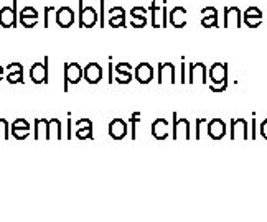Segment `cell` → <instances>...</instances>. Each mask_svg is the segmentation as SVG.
Returning <instances> with one entry per match:
<instances>
[{"mask_svg":"<svg viewBox=\"0 0 267 222\" xmlns=\"http://www.w3.org/2000/svg\"><path fill=\"white\" fill-rule=\"evenodd\" d=\"M175 124H173V140H188L190 138V122L188 118H178L177 114H173Z\"/></svg>","mask_w":267,"mask_h":222,"instance_id":"obj_1","label":"cell"},{"mask_svg":"<svg viewBox=\"0 0 267 222\" xmlns=\"http://www.w3.org/2000/svg\"><path fill=\"white\" fill-rule=\"evenodd\" d=\"M98 22V14L93 7H83L81 4V10H79V26L83 28H91L96 25Z\"/></svg>","mask_w":267,"mask_h":222,"instance_id":"obj_2","label":"cell"},{"mask_svg":"<svg viewBox=\"0 0 267 222\" xmlns=\"http://www.w3.org/2000/svg\"><path fill=\"white\" fill-rule=\"evenodd\" d=\"M83 76H84V71H83V68L78 64V62H68V64H65V79H66V82L78 84L79 81H81Z\"/></svg>","mask_w":267,"mask_h":222,"instance_id":"obj_3","label":"cell"},{"mask_svg":"<svg viewBox=\"0 0 267 222\" xmlns=\"http://www.w3.org/2000/svg\"><path fill=\"white\" fill-rule=\"evenodd\" d=\"M247 122L244 118L231 120V138L232 140H246L247 138Z\"/></svg>","mask_w":267,"mask_h":222,"instance_id":"obj_4","label":"cell"},{"mask_svg":"<svg viewBox=\"0 0 267 222\" xmlns=\"http://www.w3.org/2000/svg\"><path fill=\"white\" fill-rule=\"evenodd\" d=\"M226 78H228V70H226V64H221V62H214L209 70V79L214 86H219V84L226 82Z\"/></svg>","mask_w":267,"mask_h":222,"instance_id":"obj_5","label":"cell"},{"mask_svg":"<svg viewBox=\"0 0 267 222\" xmlns=\"http://www.w3.org/2000/svg\"><path fill=\"white\" fill-rule=\"evenodd\" d=\"M56 24L61 28H68L75 24V12L71 7H61L56 10Z\"/></svg>","mask_w":267,"mask_h":222,"instance_id":"obj_6","label":"cell"},{"mask_svg":"<svg viewBox=\"0 0 267 222\" xmlns=\"http://www.w3.org/2000/svg\"><path fill=\"white\" fill-rule=\"evenodd\" d=\"M127 124L126 120H122V118H114L111 124H109V135L112 136L114 140H122L124 136L127 135Z\"/></svg>","mask_w":267,"mask_h":222,"instance_id":"obj_7","label":"cell"},{"mask_svg":"<svg viewBox=\"0 0 267 222\" xmlns=\"http://www.w3.org/2000/svg\"><path fill=\"white\" fill-rule=\"evenodd\" d=\"M152 25H153V28L167 26V8H165V5H163V7H158L155 2L152 4Z\"/></svg>","mask_w":267,"mask_h":222,"instance_id":"obj_8","label":"cell"},{"mask_svg":"<svg viewBox=\"0 0 267 222\" xmlns=\"http://www.w3.org/2000/svg\"><path fill=\"white\" fill-rule=\"evenodd\" d=\"M15 5H17V2H14V7H2L0 8V25H2L4 28L15 26V24H17Z\"/></svg>","mask_w":267,"mask_h":222,"instance_id":"obj_9","label":"cell"},{"mask_svg":"<svg viewBox=\"0 0 267 222\" xmlns=\"http://www.w3.org/2000/svg\"><path fill=\"white\" fill-rule=\"evenodd\" d=\"M135 79L140 84H149L153 79V68L149 62H140V64L135 68Z\"/></svg>","mask_w":267,"mask_h":222,"instance_id":"obj_10","label":"cell"},{"mask_svg":"<svg viewBox=\"0 0 267 222\" xmlns=\"http://www.w3.org/2000/svg\"><path fill=\"white\" fill-rule=\"evenodd\" d=\"M84 79L89 84H98L102 79V68L98 62H89V64L84 68Z\"/></svg>","mask_w":267,"mask_h":222,"instance_id":"obj_11","label":"cell"},{"mask_svg":"<svg viewBox=\"0 0 267 222\" xmlns=\"http://www.w3.org/2000/svg\"><path fill=\"white\" fill-rule=\"evenodd\" d=\"M158 82H175V66L172 62H163V64H158Z\"/></svg>","mask_w":267,"mask_h":222,"instance_id":"obj_12","label":"cell"},{"mask_svg":"<svg viewBox=\"0 0 267 222\" xmlns=\"http://www.w3.org/2000/svg\"><path fill=\"white\" fill-rule=\"evenodd\" d=\"M30 78H32V81L35 84L47 82L48 81L47 64H43V62H35V64L32 66V70H30Z\"/></svg>","mask_w":267,"mask_h":222,"instance_id":"obj_13","label":"cell"},{"mask_svg":"<svg viewBox=\"0 0 267 222\" xmlns=\"http://www.w3.org/2000/svg\"><path fill=\"white\" fill-rule=\"evenodd\" d=\"M208 135L211 136L213 140H221L226 135V124L221 120V118H213V120L208 124Z\"/></svg>","mask_w":267,"mask_h":222,"instance_id":"obj_14","label":"cell"},{"mask_svg":"<svg viewBox=\"0 0 267 222\" xmlns=\"http://www.w3.org/2000/svg\"><path fill=\"white\" fill-rule=\"evenodd\" d=\"M190 82L191 84H204L206 82V66L203 62H196L190 70Z\"/></svg>","mask_w":267,"mask_h":222,"instance_id":"obj_15","label":"cell"},{"mask_svg":"<svg viewBox=\"0 0 267 222\" xmlns=\"http://www.w3.org/2000/svg\"><path fill=\"white\" fill-rule=\"evenodd\" d=\"M224 26H241V10L237 7L224 8Z\"/></svg>","mask_w":267,"mask_h":222,"instance_id":"obj_16","label":"cell"},{"mask_svg":"<svg viewBox=\"0 0 267 222\" xmlns=\"http://www.w3.org/2000/svg\"><path fill=\"white\" fill-rule=\"evenodd\" d=\"M12 135L17 140H24L30 135V124H28L25 118H19L15 120L12 125Z\"/></svg>","mask_w":267,"mask_h":222,"instance_id":"obj_17","label":"cell"},{"mask_svg":"<svg viewBox=\"0 0 267 222\" xmlns=\"http://www.w3.org/2000/svg\"><path fill=\"white\" fill-rule=\"evenodd\" d=\"M168 122L165 118H157L155 122L152 124V135L155 136L157 140H165L168 136Z\"/></svg>","mask_w":267,"mask_h":222,"instance_id":"obj_18","label":"cell"},{"mask_svg":"<svg viewBox=\"0 0 267 222\" xmlns=\"http://www.w3.org/2000/svg\"><path fill=\"white\" fill-rule=\"evenodd\" d=\"M170 24L175 28H183L186 25V10L183 7H175L170 14Z\"/></svg>","mask_w":267,"mask_h":222,"instance_id":"obj_19","label":"cell"},{"mask_svg":"<svg viewBox=\"0 0 267 222\" xmlns=\"http://www.w3.org/2000/svg\"><path fill=\"white\" fill-rule=\"evenodd\" d=\"M48 140H60L61 138V124L58 118L48 120Z\"/></svg>","mask_w":267,"mask_h":222,"instance_id":"obj_20","label":"cell"},{"mask_svg":"<svg viewBox=\"0 0 267 222\" xmlns=\"http://www.w3.org/2000/svg\"><path fill=\"white\" fill-rule=\"evenodd\" d=\"M48 136V120L45 118H37L35 120V138L43 140Z\"/></svg>","mask_w":267,"mask_h":222,"instance_id":"obj_21","label":"cell"},{"mask_svg":"<svg viewBox=\"0 0 267 222\" xmlns=\"http://www.w3.org/2000/svg\"><path fill=\"white\" fill-rule=\"evenodd\" d=\"M244 18H262V12L257 7H249L244 12Z\"/></svg>","mask_w":267,"mask_h":222,"instance_id":"obj_22","label":"cell"},{"mask_svg":"<svg viewBox=\"0 0 267 222\" xmlns=\"http://www.w3.org/2000/svg\"><path fill=\"white\" fill-rule=\"evenodd\" d=\"M93 128H76V136L79 140H91L93 138Z\"/></svg>","mask_w":267,"mask_h":222,"instance_id":"obj_23","label":"cell"},{"mask_svg":"<svg viewBox=\"0 0 267 222\" xmlns=\"http://www.w3.org/2000/svg\"><path fill=\"white\" fill-rule=\"evenodd\" d=\"M20 18H38V12L33 7H25L20 12Z\"/></svg>","mask_w":267,"mask_h":222,"instance_id":"obj_24","label":"cell"},{"mask_svg":"<svg viewBox=\"0 0 267 222\" xmlns=\"http://www.w3.org/2000/svg\"><path fill=\"white\" fill-rule=\"evenodd\" d=\"M47 15H45V26H50V24H51V20H56V8L55 7H47Z\"/></svg>","mask_w":267,"mask_h":222,"instance_id":"obj_25","label":"cell"},{"mask_svg":"<svg viewBox=\"0 0 267 222\" xmlns=\"http://www.w3.org/2000/svg\"><path fill=\"white\" fill-rule=\"evenodd\" d=\"M7 81L10 84H17V82H24V74L20 72H9L7 74Z\"/></svg>","mask_w":267,"mask_h":222,"instance_id":"obj_26","label":"cell"},{"mask_svg":"<svg viewBox=\"0 0 267 222\" xmlns=\"http://www.w3.org/2000/svg\"><path fill=\"white\" fill-rule=\"evenodd\" d=\"M9 138V124L5 118H0V140Z\"/></svg>","mask_w":267,"mask_h":222,"instance_id":"obj_27","label":"cell"},{"mask_svg":"<svg viewBox=\"0 0 267 222\" xmlns=\"http://www.w3.org/2000/svg\"><path fill=\"white\" fill-rule=\"evenodd\" d=\"M201 25L204 28L218 26V16H209V18H201Z\"/></svg>","mask_w":267,"mask_h":222,"instance_id":"obj_28","label":"cell"},{"mask_svg":"<svg viewBox=\"0 0 267 222\" xmlns=\"http://www.w3.org/2000/svg\"><path fill=\"white\" fill-rule=\"evenodd\" d=\"M109 25L112 28H119L126 25V16H116V18H109Z\"/></svg>","mask_w":267,"mask_h":222,"instance_id":"obj_29","label":"cell"},{"mask_svg":"<svg viewBox=\"0 0 267 222\" xmlns=\"http://www.w3.org/2000/svg\"><path fill=\"white\" fill-rule=\"evenodd\" d=\"M201 15H203V18H209V16H218V10L214 8V7H206V8L201 10Z\"/></svg>","mask_w":267,"mask_h":222,"instance_id":"obj_30","label":"cell"},{"mask_svg":"<svg viewBox=\"0 0 267 222\" xmlns=\"http://www.w3.org/2000/svg\"><path fill=\"white\" fill-rule=\"evenodd\" d=\"M116 81H117L119 84H129L130 81H132V76H130V72L119 74V76L116 78Z\"/></svg>","mask_w":267,"mask_h":222,"instance_id":"obj_31","label":"cell"},{"mask_svg":"<svg viewBox=\"0 0 267 222\" xmlns=\"http://www.w3.org/2000/svg\"><path fill=\"white\" fill-rule=\"evenodd\" d=\"M124 14H126V10H124L122 7H114L109 10V18H116V16H124Z\"/></svg>","mask_w":267,"mask_h":222,"instance_id":"obj_32","label":"cell"},{"mask_svg":"<svg viewBox=\"0 0 267 222\" xmlns=\"http://www.w3.org/2000/svg\"><path fill=\"white\" fill-rule=\"evenodd\" d=\"M116 70H117L119 74H124V72H130L132 66H130L129 62H119V64L116 66Z\"/></svg>","mask_w":267,"mask_h":222,"instance_id":"obj_33","label":"cell"},{"mask_svg":"<svg viewBox=\"0 0 267 222\" xmlns=\"http://www.w3.org/2000/svg\"><path fill=\"white\" fill-rule=\"evenodd\" d=\"M147 25V18L145 16H135V18H132V26L135 28H142Z\"/></svg>","mask_w":267,"mask_h":222,"instance_id":"obj_34","label":"cell"},{"mask_svg":"<svg viewBox=\"0 0 267 222\" xmlns=\"http://www.w3.org/2000/svg\"><path fill=\"white\" fill-rule=\"evenodd\" d=\"M20 24H22V26H25V28H32V26H35L38 24V18H20Z\"/></svg>","mask_w":267,"mask_h":222,"instance_id":"obj_35","label":"cell"},{"mask_svg":"<svg viewBox=\"0 0 267 222\" xmlns=\"http://www.w3.org/2000/svg\"><path fill=\"white\" fill-rule=\"evenodd\" d=\"M147 10L144 7H134L132 10H130V15H132V18H135V16H145Z\"/></svg>","mask_w":267,"mask_h":222,"instance_id":"obj_36","label":"cell"},{"mask_svg":"<svg viewBox=\"0 0 267 222\" xmlns=\"http://www.w3.org/2000/svg\"><path fill=\"white\" fill-rule=\"evenodd\" d=\"M93 128V124H91L89 118H81V120L76 122V128Z\"/></svg>","mask_w":267,"mask_h":222,"instance_id":"obj_37","label":"cell"},{"mask_svg":"<svg viewBox=\"0 0 267 222\" xmlns=\"http://www.w3.org/2000/svg\"><path fill=\"white\" fill-rule=\"evenodd\" d=\"M244 22H246V25L249 28H255L260 25V22H262V18H244Z\"/></svg>","mask_w":267,"mask_h":222,"instance_id":"obj_38","label":"cell"},{"mask_svg":"<svg viewBox=\"0 0 267 222\" xmlns=\"http://www.w3.org/2000/svg\"><path fill=\"white\" fill-rule=\"evenodd\" d=\"M22 71V64L20 62H12V64L7 66V74L9 72H20Z\"/></svg>","mask_w":267,"mask_h":222,"instance_id":"obj_39","label":"cell"},{"mask_svg":"<svg viewBox=\"0 0 267 222\" xmlns=\"http://www.w3.org/2000/svg\"><path fill=\"white\" fill-rule=\"evenodd\" d=\"M226 86H228V84L223 82V84H219V86H214V84H211V86H209V88H211V90H216V92H221V90H224V89H226Z\"/></svg>","mask_w":267,"mask_h":222,"instance_id":"obj_40","label":"cell"},{"mask_svg":"<svg viewBox=\"0 0 267 222\" xmlns=\"http://www.w3.org/2000/svg\"><path fill=\"white\" fill-rule=\"evenodd\" d=\"M260 135L267 140V120H264L262 124H260Z\"/></svg>","mask_w":267,"mask_h":222,"instance_id":"obj_41","label":"cell"},{"mask_svg":"<svg viewBox=\"0 0 267 222\" xmlns=\"http://www.w3.org/2000/svg\"><path fill=\"white\" fill-rule=\"evenodd\" d=\"M181 82H185V64L181 66Z\"/></svg>","mask_w":267,"mask_h":222,"instance_id":"obj_42","label":"cell"},{"mask_svg":"<svg viewBox=\"0 0 267 222\" xmlns=\"http://www.w3.org/2000/svg\"><path fill=\"white\" fill-rule=\"evenodd\" d=\"M2 78H4V72H0V81H2Z\"/></svg>","mask_w":267,"mask_h":222,"instance_id":"obj_43","label":"cell"},{"mask_svg":"<svg viewBox=\"0 0 267 222\" xmlns=\"http://www.w3.org/2000/svg\"><path fill=\"white\" fill-rule=\"evenodd\" d=\"M0 72H4V68L2 66H0Z\"/></svg>","mask_w":267,"mask_h":222,"instance_id":"obj_44","label":"cell"}]
</instances>
